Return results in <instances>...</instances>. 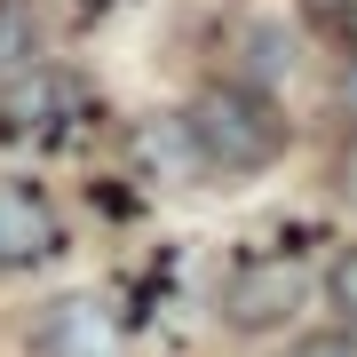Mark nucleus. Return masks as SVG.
<instances>
[{
    "label": "nucleus",
    "mask_w": 357,
    "mask_h": 357,
    "mask_svg": "<svg viewBox=\"0 0 357 357\" xmlns=\"http://www.w3.org/2000/svg\"><path fill=\"white\" fill-rule=\"evenodd\" d=\"M294 24L318 40V48L349 56L357 48V0H294Z\"/></svg>",
    "instance_id": "nucleus-9"
},
{
    "label": "nucleus",
    "mask_w": 357,
    "mask_h": 357,
    "mask_svg": "<svg viewBox=\"0 0 357 357\" xmlns=\"http://www.w3.org/2000/svg\"><path fill=\"white\" fill-rule=\"evenodd\" d=\"M333 191H342V206H357V135H349V151L333 159Z\"/></svg>",
    "instance_id": "nucleus-13"
},
{
    "label": "nucleus",
    "mask_w": 357,
    "mask_h": 357,
    "mask_svg": "<svg viewBox=\"0 0 357 357\" xmlns=\"http://www.w3.org/2000/svg\"><path fill=\"white\" fill-rule=\"evenodd\" d=\"M72 255V222L40 175H0V278H32Z\"/></svg>",
    "instance_id": "nucleus-4"
},
{
    "label": "nucleus",
    "mask_w": 357,
    "mask_h": 357,
    "mask_svg": "<svg viewBox=\"0 0 357 357\" xmlns=\"http://www.w3.org/2000/svg\"><path fill=\"white\" fill-rule=\"evenodd\" d=\"M318 294H326V318L357 333V246H333L326 270H318Z\"/></svg>",
    "instance_id": "nucleus-10"
},
{
    "label": "nucleus",
    "mask_w": 357,
    "mask_h": 357,
    "mask_svg": "<svg viewBox=\"0 0 357 357\" xmlns=\"http://www.w3.org/2000/svg\"><path fill=\"white\" fill-rule=\"evenodd\" d=\"M230 79H255V88L278 96L286 79H294V32L286 24H270V16H255V24H238V40H230Z\"/></svg>",
    "instance_id": "nucleus-7"
},
{
    "label": "nucleus",
    "mask_w": 357,
    "mask_h": 357,
    "mask_svg": "<svg viewBox=\"0 0 357 357\" xmlns=\"http://www.w3.org/2000/svg\"><path fill=\"white\" fill-rule=\"evenodd\" d=\"M119 310H103V302H48V318H40V333H32V349L40 357H119Z\"/></svg>",
    "instance_id": "nucleus-6"
},
{
    "label": "nucleus",
    "mask_w": 357,
    "mask_h": 357,
    "mask_svg": "<svg viewBox=\"0 0 357 357\" xmlns=\"http://www.w3.org/2000/svg\"><path fill=\"white\" fill-rule=\"evenodd\" d=\"M183 128H191V143H199V159H206L215 183H255V175H270V167L294 151L286 103L270 88H255V79H230V72H215V79L191 88Z\"/></svg>",
    "instance_id": "nucleus-1"
},
{
    "label": "nucleus",
    "mask_w": 357,
    "mask_h": 357,
    "mask_svg": "<svg viewBox=\"0 0 357 357\" xmlns=\"http://www.w3.org/2000/svg\"><path fill=\"white\" fill-rule=\"evenodd\" d=\"M103 135V96L72 64H32L0 79V143L8 151H88Z\"/></svg>",
    "instance_id": "nucleus-2"
},
{
    "label": "nucleus",
    "mask_w": 357,
    "mask_h": 357,
    "mask_svg": "<svg viewBox=\"0 0 357 357\" xmlns=\"http://www.w3.org/2000/svg\"><path fill=\"white\" fill-rule=\"evenodd\" d=\"M333 119H342V128L357 135V48L342 56V64H333Z\"/></svg>",
    "instance_id": "nucleus-11"
},
{
    "label": "nucleus",
    "mask_w": 357,
    "mask_h": 357,
    "mask_svg": "<svg viewBox=\"0 0 357 357\" xmlns=\"http://www.w3.org/2000/svg\"><path fill=\"white\" fill-rule=\"evenodd\" d=\"M128 183H159V191H183V183H215L199 159L191 128H183V112H151L128 128Z\"/></svg>",
    "instance_id": "nucleus-5"
},
{
    "label": "nucleus",
    "mask_w": 357,
    "mask_h": 357,
    "mask_svg": "<svg viewBox=\"0 0 357 357\" xmlns=\"http://www.w3.org/2000/svg\"><path fill=\"white\" fill-rule=\"evenodd\" d=\"M32 64H48L40 8H32V0H0V79H8V72H32Z\"/></svg>",
    "instance_id": "nucleus-8"
},
{
    "label": "nucleus",
    "mask_w": 357,
    "mask_h": 357,
    "mask_svg": "<svg viewBox=\"0 0 357 357\" xmlns=\"http://www.w3.org/2000/svg\"><path fill=\"white\" fill-rule=\"evenodd\" d=\"M286 357H357V333L349 326H326V333H302Z\"/></svg>",
    "instance_id": "nucleus-12"
},
{
    "label": "nucleus",
    "mask_w": 357,
    "mask_h": 357,
    "mask_svg": "<svg viewBox=\"0 0 357 357\" xmlns=\"http://www.w3.org/2000/svg\"><path fill=\"white\" fill-rule=\"evenodd\" d=\"M64 8L79 16V24H96V16H119V8H135V0H64Z\"/></svg>",
    "instance_id": "nucleus-14"
},
{
    "label": "nucleus",
    "mask_w": 357,
    "mask_h": 357,
    "mask_svg": "<svg viewBox=\"0 0 357 357\" xmlns=\"http://www.w3.org/2000/svg\"><path fill=\"white\" fill-rule=\"evenodd\" d=\"M310 294H318V238L310 230H294V246H255L246 238L238 255L222 270V326L230 333H278L310 310Z\"/></svg>",
    "instance_id": "nucleus-3"
}]
</instances>
